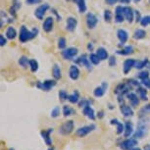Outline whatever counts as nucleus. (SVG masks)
Masks as SVG:
<instances>
[{
	"mask_svg": "<svg viewBox=\"0 0 150 150\" xmlns=\"http://www.w3.org/2000/svg\"><path fill=\"white\" fill-rule=\"evenodd\" d=\"M118 1L119 0H106V3L108 5H114V4L117 3Z\"/></svg>",
	"mask_w": 150,
	"mask_h": 150,
	"instance_id": "obj_52",
	"label": "nucleus"
},
{
	"mask_svg": "<svg viewBox=\"0 0 150 150\" xmlns=\"http://www.w3.org/2000/svg\"><path fill=\"white\" fill-rule=\"evenodd\" d=\"M77 25H78V21L76 18L74 17H69L67 19V25H66V28H67V30L69 32H74L77 28Z\"/></svg>",
	"mask_w": 150,
	"mask_h": 150,
	"instance_id": "obj_24",
	"label": "nucleus"
},
{
	"mask_svg": "<svg viewBox=\"0 0 150 150\" xmlns=\"http://www.w3.org/2000/svg\"><path fill=\"white\" fill-rule=\"evenodd\" d=\"M103 17H104V20H105L106 23H110L112 21V18H113L112 12L110 10H105V11H104Z\"/></svg>",
	"mask_w": 150,
	"mask_h": 150,
	"instance_id": "obj_39",
	"label": "nucleus"
},
{
	"mask_svg": "<svg viewBox=\"0 0 150 150\" xmlns=\"http://www.w3.org/2000/svg\"><path fill=\"white\" fill-rule=\"evenodd\" d=\"M141 84L145 87L146 89L150 88V78H147V79H144V80L141 81Z\"/></svg>",
	"mask_w": 150,
	"mask_h": 150,
	"instance_id": "obj_46",
	"label": "nucleus"
},
{
	"mask_svg": "<svg viewBox=\"0 0 150 150\" xmlns=\"http://www.w3.org/2000/svg\"><path fill=\"white\" fill-rule=\"evenodd\" d=\"M122 4H129L131 2V0H119Z\"/></svg>",
	"mask_w": 150,
	"mask_h": 150,
	"instance_id": "obj_54",
	"label": "nucleus"
},
{
	"mask_svg": "<svg viewBox=\"0 0 150 150\" xmlns=\"http://www.w3.org/2000/svg\"><path fill=\"white\" fill-rule=\"evenodd\" d=\"M30 71L33 73L36 72L38 70V61L35 60V59H30Z\"/></svg>",
	"mask_w": 150,
	"mask_h": 150,
	"instance_id": "obj_38",
	"label": "nucleus"
},
{
	"mask_svg": "<svg viewBox=\"0 0 150 150\" xmlns=\"http://www.w3.org/2000/svg\"><path fill=\"white\" fill-rule=\"evenodd\" d=\"M148 132V127L146 126V123L144 121H140L137 125V131L134 132V137L135 139H142L145 137Z\"/></svg>",
	"mask_w": 150,
	"mask_h": 150,
	"instance_id": "obj_2",
	"label": "nucleus"
},
{
	"mask_svg": "<svg viewBox=\"0 0 150 150\" xmlns=\"http://www.w3.org/2000/svg\"><path fill=\"white\" fill-rule=\"evenodd\" d=\"M125 125V131H124V137H129L132 134H134V125L132 122H126Z\"/></svg>",
	"mask_w": 150,
	"mask_h": 150,
	"instance_id": "obj_23",
	"label": "nucleus"
},
{
	"mask_svg": "<svg viewBox=\"0 0 150 150\" xmlns=\"http://www.w3.org/2000/svg\"><path fill=\"white\" fill-rule=\"evenodd\" d=\"M38 33V30L35 28L33 30H29L26 28V26H22L20 29V41L21 42H27L29 40H32L33 38H35L36 35Z\"/></svg>",
	"mask_w": 150,
	"mask_h": 150,
	"instance_id": "obj_1",
	"label": "nucleus"
},
{
	"mask_svg": "<svg viewBox=\"0 0 150 150\" xmlns=\"http://www.w3.org/2000/svg\"><path fill=\"white\" fill-rule=\"evenodd\" d=\"M75 114H76V110L73 109L71 106H68V105L63 106V115L65 117H69V116H72Z\"/></svg>",
	"mask_w": 150,
	"mask_h": 150,
	"instance_id": "obj_32",
	"label": "nucleus"
},
{
	"mask_svg": "<svg viewBox=\"0 0 150 150\" xmlns=\"http://www.w3.org/2000/svg\"><path fill=\"white\" fill-rule=\"evenodd\" d=\"M137 94L138 97H139V99H141V100H143V101L148 99V97H147V90L145 87H141V86L137 87Z\"/></svg>",
	"mask_w": 150,
	"mask_h": 150,
	"instance_id": "obj_27",
	"label": "nucleus"
},
{
	"mask_svg": "<svg viewBox=\"0 0 150 150\" xmlns=\"http://www.w3.org/2000/svg\"><path fill=\"white\" fill-rule=\"evenodd\" d=\"M124 16H125V20H127L129 23H132L134 20V11L132 10V7L125 6L124 7Z\"/></svg>",
	"mask_w": 150,
	"mask_h": 150,
	"instance_id": "obj_13",
	"label": "nucleus"
},
{
	"mask_svg": "<svg viewBox=\"0 0 150 150\" xmlns=\"http://www.w3.org/2000/svg\"><path fill=\"white\" fill-rule=\"evenodd\" d=\"M41 0H26V3L28 5H35V4H38L40 3Z\"/></svg>",
	"mask_w": 150,
	"mask_h": 150,
	"instance_id": "obj_49",
	"label": "nucleus"
},
{
	"mask_svg": "<svg viewBox=\"0 0 150 150\" xmlns=\"http://www.w3.org/2000/svg\"><path fill=\"white\" fill-rule=\"evenodd\" d=\"M120 111L122 113V115L126 118H129V117L134 116V110H132V108L131 106L127 105V104H121Z\"/></svg>",
	"mask_w": 150,
	"mask_h": 150,
	"instance_id": "obj_17",
	"label": "nucleus"
},
{
	"mask_svg": "<svg viewBox=\"0 0 150 150\" xmlns=\"http://www.w3.org/2000/svg\"><path fill=\"white\" fill-rule=\"evenodd\" d=\"M59 115H60V107L56 106V107H54V108L52 109V111H51V117L52 118H57Z\"/></svg>",
	"mask_w": 150,
	"mask_h": 150,
	"instance_id": "obj_44",
	"label": "nucleus"
},
{
	"mask_svg": "<svg viewBox=\"0 0 150 150\" xmlns=\"http://www.w3.org/2000/svg\"><path fill=\"white\" fill-rule=\"evenodd\" d=\"M108 60H109V66L110 67H115V65L117 64V61H116V58L114 57V56L109 57Z\"/></svg>",
	"mask_w": 150,
	"mask_h": 150,
	"instance_id": "obj_48",
	"label": "nucleus"
},
{
	"mask_svg": "<svg viewBox=\"0 0 150 150\" xmlns=\"http://www.w3.org/2000/svg\"><path fill=\"white\" fill-rule=\"evenodd\" d=\"M56 86V81H52V80H46L44 81H38L36 83V87L41 90H43V91H50L51 88H53Z\"/></svg>",
	"mask_w": 150,
	"mask_h": 150,
	"instance_id": "obj_3",
	"label": "nucleus"
},
{
	"mask_svg": "<svg viewBox=\"0 0 150 150\" xmlns=\"http://www.w3.org/2000/svg\"><path fill=\"white\" fill-rule=\"evenodd\" d=\"M149 113H150V103L144 106L140 111V114H142V115L143 114H149Z\"/></svg>",
	"mask_w": 150,
	"mask_h": 150,
	"instance_id": "obj_47",
	"label": "nucleus"
},
{
	"mask_svg": "<svg viewBox=\"0 0 150 150\" xmlns=\"http://www.w3.org/2000/svg\"><path fill=\"white\" fill-rule=\"evenodd\" d=\"M9 150H14V149H13V148H10Z\"/></svg>",
	"mask_w": 150,
	"mask_h": 150,
	"instance_id": "obj_62",
	"label": "nucleus"
},
{
	"mask_svg": "<svg viewBox=\"0 0 150 150\" xmlns=\"http://www.w3.org/2000/svg\"><path fill=\"white\" fill-rule=\"evenodd\" d=\"M134 16H135V21H137V22H140V20H141L142 17H141L139 11H134Z\"/></svg>",
	"mask_w": 150,
	"mask_h": 150,
	"instance_id": "obj_51",
	"label": "nucleus"
},
{
	"mask_svg": "<svg viewBox=\"0 0 150 150\" xmlns=\"http://www.w3.org/2000/svg\"><path fill=\"white\" fill-rule=\"evenodd\" d=\"M52 75H53V78L55 80H60L62 78V72H61V69L59 67V65L55 64L54 66L52 68Z\"/></svg>",
	"mask_w": 150,
	"mask_h": 150,
	"instance_id": "obj_28",
	"label": "nucleus"
},
{
	"mask_svg": "<svg viewBox=\"0 0 150 150\" xmlns=\"http://www.w3.org/2000/svg\"><path fill=\"white\" fill-rule=\"evenodd\" d=\"M96 54L100 59V61H105L109 58V54L108 51L105 49L104 47H99L97 50H96Z\"/></svg>",
	"mask_w": 150,
	"mask_h": 150,
	"instance_id": "obj_25",
	"label": "nucleus"
},
{
	"mask_svg": "<svg viewBox=\"0 0 150 150\" xmlns=\"http://www.w3.org/2000/svg\"><path fill=\"white\" fill-rule=\"evenodd\" d=\"M59 98H60L61 101H66L68 100V98H69V94H68L67 91H65V90H60V91H59Z\"/></svg>",
	"mask_w": 150,
	"mask_h": 150,
	"instance_id": "obj_41",
	"label": "nucleus"
},
{
	"mask_svg": "<svg viewBox=\"0 0 150 150\" xmlns=\"http://www.w3.org/2000/svg\"><path fill=\"white\" fill-rule=\"evenodd\" d=\"M134 1H135V2H139L140 0H134Z\"/></svg>",
	"mask_w": 150,
	"mask_h": 150,
	"instance_id": "obj_60",
	"label": "nucleus"
},
{
	"mask_svg": "<svg viewBox=\"0 0 150 150\" xmlns=\"http://www.w3.org/2000/svg\"><path fill=\"white\" fill-rule=\"evenodd\" d=\"M95 129H96V126L94 124L88 125V126H84V127H81L80 129H78L77 132H76V134H77L79 137H84L88 134H90L91 132L94 131Z\"/></svg>",
	"mask_w": 150,
	"mask_h": 150,
	"instance_id": "obj_5",
	"label": "nucleus"
},
{
	"mask_svg": "<svg viewBox=\"0 0 150 150\" xmlns=\"http://www.w3.org/2000/svg\"><path fill=\"white\" fill-rule=\"evenodd\" d=\"M67 1H76V0H67Z\"/></svg>",
	"mask_w": 150,
	"mask_h": 150,
	"instance_id": "obj_61",
	"label": "nucleus"
},
{
	"mask_svg": "<svg viewBox=\"0 0 150 150\" xmlns=\"http://www.w3.org/2000/svg\"><path fill=\"white\" fill-rule=\"evenodd\" d=\"M76 63H77V64H81L83 67H86L88 71L92 70L91 62L89 61V58L87 57L86 54H83V55H81V57H79L77 60H76Z\"/></svg>",
	"mask_w": 150,
	"mask_h": 150,
	"instance_id": "obj_11",
	"label": "nucleus"
},
{
	"mask_svg": "<svg viewBox=\"0 0 150 150\" xmlns=\"http://www.w3.org/2000/svg\"><path fill=\"white\" fill-rule=\"evenodd\" d=\"M80 75H81V72L77 65H72L69 70V77L71 78V80L77 81L78 79L80 78Z\"/></svg>",
	"mask_w": 150,
	"mask_h": 150,
	"instance_id": "obj_16",
	"label": "nucleus"
},
{
	"mask_svg": "<svg viewBox=\"0 0 150 150\" xmlns=\"http://www.w3.org/2000/svg\"><path fill=\"white\" fill-rule=\"evenodd\" d=\"M76 3L79 8L80 13H84L86 11V0H76Z\"/></svg>",
	"mask_w": 150,
	"mask_h": 150,
	"instance_id": "obj_34",
	"label": "nucleus"
},
{
	"mask_svg": "<svg viewBox=\"0 0 150 150\" xmlns=\"http://www.w3.org/2000/svg\"><path fill=\"white\" fill-rule=\"evenodd\" d=\"M137 78L139 79V80H144V79H147L149 78V71H141V72L137 75Z\"/></svg>",
	"mask_w": 150,
	"mask_h": 150,
	"instance_id": "obj_42",
	"label": "nucleus"
},
{
	"mask_svg": "<svg viewBox=\"0 0 150 150\" xmlns=\"http://www.w3.org/2000/svg\"><path fill=\"white\" fill-rule=\"evenodd\" d=\"M139 23H140V25H141L142 27H147V26H149V25H150V15L142 17Z\"/></svg>",
	"mask_w": 150,
	"mask_h": 150,
	"instance_id": "obj_40",
	"label": "nucleus"
},
{
	"mask_svg": "<svg viewBox=\"0 0 150 150\" xmlns=\"http://www.w3.org/2000/svg\"><path fill=\"white\" fill-rule=\"evenodd\" d=\"M131 90H132V86H129L128 83H121L116 86L115 93L117 95L125 96V95L128 94L129 92H131Z\"/></svg>",
	"mask_w": 150,
	"mask_h": 150,
	"instance_id": "obj_4",
	"label": "nucleus"
},
{
	"mask_svg": "<svg viewBox=\"0 0 150 150\" xmlns=\"http://www.w3.org/2000/svg\"><path fill=\"white\" fill-rule=\"evenodd\" d=\"M19 65L21 67H23V68H25V69H26V68L30 65L29 58H28L27 56H22V57L19 59Z\"/></svg>",
	"mask_w": 150,
	"mask_h": 150,
	"instance_id": "obj_35",
	"label": "nucleus"
},
{
	"mask_svg": "<svg viewBox=\"0 0 150 150\" xmlns=\"http://www.w3.org/2000/svg\"><path fill=\"white\" fill-rule=\"evenodd\" d=\"M147 68H148V69H149V71H150V62H149V63H148V65H147Z\"/></svg>",
	"mask_w": 150,
	"mask_h": 150,
	"instance_id": "obj_58",
	"label": "nucleus"
},
{
	"mask_svg": "<svg viewBox=\"0 0 150 150\" xmlns=\"http://www.w3.org/2000/svg\"><path fill=\"white\" fill-rule=\"evenodd\" d=\"M110 124L111 125H115L116 127H117V134H122L125 131V125L123 123H121L120 121L118 120V119H112L111 121H110Z\"/></svg>",
	"mask_w": 150,
	"mask_h": 150,
	"instance_id": "obj_26",
	"label": "nucleus"
},
{
	"mask_svg": "<svg viewBox=\"0 0 150 150\" xmlns=\"http://www.w3.org/2000/svg\"><path fill=\"white\" fill-rule=\"evenodd\" d=\"M87 48H88V50L89 51H92V49H93V44L90 42V43H88V45H87Z\"/></svg>",
	"mask_w": 150,
	"mask_h": 150,
	"instance_id": "obj_55",
	"label": "nucleus"
},
{
	"mask_svg": "<svg viewBox=\"0 0 150 150\" xmlns=\"http://www.w3.org/2000/svg\"><path fill=\"white\" fill-rule=\"evenodd\" d=\"M83 114L91 121H94L96 119L94 109L90 106H86V107H84V108H83Z\"/></svg>",
	"mask_w": 150,
	"mask_h": 150,
	"instance_id": "obj_22",
	"label": "nucleus"
},
{
	"mask_svg": "<svg viewBox=\"0 0 150 150\" xmlns=\"http://www.w3.org/2000/svg\"><path fill=\"white\" fill-rule=\"evenodd\" d=\"M68 100L70 101L71 103L73 104H76V103H79V101H80V93H79L78 90H75L72 94L69 95V98H68Z\"/></svg>",
	"mask_w": 150,
	"mask_h": 150,
	"instance_id": "obj_29",
	"label": "nucleus"
},
{
	"mask_svg": "<svg viewBox=\"0 0 150 150\" xmlns=\"http://www.w3.org/2000/svg\"><path fill=\"white\" fill-rule=\"evenodd\" d=\"M143 150H150V144H147V145L144 146V149Z\"/></svg>",
	"mask_w": 150,
	"mask_h": 150,
	"instance_id": "obj_56",
	"label": "nucleus"
},
{
	"mask_svg": "<svg viewBox=\"0 0 150 150\" xmlns=\"http://www.w3.org/2000/svg\"><path fill=\"white\" fill-rule=\"evenodd\" d=\"M97 117H98L99 119H102V118L104 117V112H103V111L98 112V113H97Z\"/></svg>",
	"mask_w": 150,
	"mask_h": 150,
	"instance_id": "obj_53",
	"label": "nucleus"
},
{
	"mask_svg": "<svg viewBox=\"0 0 150 150\" xmlns=\"http://www.w3.org/2000/svg\"><path fill=\"white\" fill-rule=\"evenodd\" d=\"M88 58H89V61L91 62V64H93V65H98L100 63V59H99V57L96 53H90Z\"/></svg>",
	"mask_w": 150,
	"mask_h": 150,
	"instance_id": "obj_37",
	"label": "nucleus"
},
{
	"mask_svg": "<svg viewBox=\"0 0 150 150\" xmlns=\"http://www.w3.org/2000/svg\"><path fill=\"white\" fill-rule=\"evenodd\" d=\"M107 88H108V83H105V81H103L101 86H97L94 90H93V94H94L95 97H98V98L102 97V96L105 94Z\"/></svg>",
	"mask_w": 150,
	"mask_h": 150,
	"instance_id": "obj_12",
	"label": "nucleus"
},
{
	"mask_svg": "<svg viewBox=\"0 0 150 150\" xmlns=\"http://www.w3.org/2000/svg\"><path fill=\"white\" fill-rule=\"evenodd\" d=\"M74 128H75L74 121H68L60 127V129H59V132H60L62 135H68L73 132Z\"/></svg>",
	"mask_w": 150,
	"mask_h": 150,
	"instance_id": "obj_7",
	"label": "nucleus"
},
{
	"mask_svg": "<svg viewBox=\"0 0 150 150\" xmlns=\"http://www.w3.org/2000/svg\"><path fill=\"white\" fill-rule=\"evenodd\" d=\"M7 43V39L4 38L2 35H0V46H4Z\"/></svg>",
	"mask_w": 150,
	"mask_h": 150,
	"instance_id": "obj_50",
	"label": "nucleus"
},
{
	"mask_svg": "<svg viewBox=\"0 0 150 150\" xmlns=\"http://www.w3.org/2000/svg\"><path fill=\"white\" fill-rule=\"evenodd\" d=\"M137 144V140L134 137H132V138H127L126 140H124L120 144V147L123 150H132V148H134Z\"/></svg>",
	"mask_w": 150,
	"mask_h": 150,
	"instance_id": "obj_8",
	"label": "nucleus"
},
{
	"mask_svg": "<svg viewBox=\"0 0 150 150\" xmlns=\"http://www.w3.org/2000/svg\"><path fill=\"white\" fill-rule=\"evenodd\" d=\"M48 150H55V149L53 148V147H49V148H48Z\"/></svg>",
	"mask_w": 150,
	"mask_h": 150,
	"instance_id": "obj_59",
	"label": "nucleus"
},
{
	"mask_svg": "<svg viewBox=\"0 0 150 150\" xmlns=\"http://www.w3.org/2000/svg\"><path fill=\"white\" fill-rule=\"evenodd\" d=\"M134 65H135L134 59H127V60H125L123 66V71L125 75H128L132 68H134Z\"/></svg>",
	"mask_w": 150,
	"mask_h": 150,
	"instance_id": "obj_18",
	"label": "nucleus"
},
{
	"mask_svg": "<svg viewBox=\"0 0 150 150\" xmlns=\"http://www.w3.org/2000/svg\"><path fill=\"white\" fill-rule=\"evenodd\" d=\"M148 63H149L148 59H143V60H140V61H135L134 68L137 70H141V69H143V68L147 67Z\"/></svg>",
	"mask_w": 150,
	"mask_h": 150,
	"instance_id": "obj_33",
	"label": "nucleus"
},
{
	"mask_svg": "<svg viewBox=\"0 0 150 150\" xmlns=\"http://www.w3.org/2000/svg\"><path fill=\"white\" fill-rule=\"evenodd\" d=\"M134 52V47L131 46V45H128V46H125L123 49L119 50L117 53L119 55H129Z\"/></svg>",
	"mask_w": 150,
	"mask_h": 150,
	"instance_id": "obj_30",
	"label": "nucleus"
},
{
	"mask_svg": "<svg viewBox=\"0 0 150 150\" xmlns=\"http://www.w3.org/2000/svg\"><path fill=\"white\" fill-rule=\"evenodd\" d=\"M53 25H54V19H53V17H48V18L45 19L43 22V25H42L44 32H46V33L51 32L53 29Z\"/></svg>",
	"mask_w": 150,
	"mask_h": 150,
	"instance_id": "obj_21",
	"label": "nucleus"
},
{
	"mask_svg": "<svg viewBox=\"0 0 150 150\" xmlns=\"http://www.w3.org/2000/svg\"><path fill=\"white\" fill-rule=\"evenodd\" d=\"M51 132H53V129H48L47 131H42L40 132L42 139L44 140V142L46 143V145H48V146L52 145V139H51V137H50Z\"/></svg>",
	"mask_w": 150,
	"mask_h": 150,
	"instance_id": "obj_19",
	"label": "nucleus"
},
{
	"mask_svg": "<svg viewBox=\"0 0 150 150\" xmlns=\"http://www.w3.org/2000/svg\"><path fill=\"white\" fill-rule=\"evenodd\" d=\"M132 150H141L140 148H138V147H134V148H132Z\"/></svg>",
	"mask_w": 150,
	"mask_h": 150,
	"instance_id": "obj_57",
	"label": "nucleus"
},
{
	"mask_svg": "<svg viewBox=\"0 0 150 150\" xmlns=\"http://www.w3.org/2000/svg\"><path fill=\"white\" fill-rule=\"evenodd\" d=\"M66 44H67V41H66V38H60L58 39L59 49H64V48L66 47Z\"/></svg>",
	"mask_w": 150,
	"mask_h": 150,
	"instance_id": "obj_43",
	"label": "nucleus"
},
{
	"mask_svg": "<svg viewBox=\"0 0 150 150\" xmlns=\"http://www.w3.org/2000/svg\"><path fill=\"white\" fill-rule=\"evenodd\" d=\"M6 35H7V38H9V39H14V38H16V35H17L16 30L14 29V28H12V27H9V28L7 29Z\"/></svg>",
	"mask_w": 150,
	"mask_h": 150,
	"instance_id": "obj_36",
	"label": "nucleus"
},
{
	"mask_svg": "<svg viewBox=\"0 0 150 150\" xmlns=\"http://www.w3.org/2000/svg\"><path fill=\"white\" fill-rule=\"evenodd\" d=\"M78 48L76 47H69V48H66L62 51V56L65 60H73L76 56L78 55Z\"/></svg>",
	"mask_w": 150,
	"mask_h": 150,
	"instance_id": "obj_6",
	"label": "nucleus"
},
{
	"mask_svg": "<svg viewBox=\"0 0 150 150\" xmlns=\"http://www.w3.org/2000/svg\"><path fill=\"white\" fill-rule=\"evenodd\" d=\"M146 36V32L142 29H137L134 33V38L137 39V40H140V39H143Z\"/></svg>",
	"mask_w": 150,
	"mask_h": 150,
	"instance_id": "obj_31",
	"label": "nucleus"
},
{
	"mask_svg": "<svg viewBox=\"0 0 150 150\" xmlns=\"http://www.w3.org/2000/svg\"><path fill=\"white\" fill-rule=\"evenodd\" d=\"M98 18L93 13H88L86 15V25L89 30H92L97 26Z\"/></svg>",
	"mask_w": 150,
	"mask_h": 150,
	"instance_id": "obj_10",
	"label": "nucleus"
},
{
	"mask_svg": "<svg viewBox=\"0 0 150 150\" xmlns=\"http://www.w3.org/2000/svg\"><path fill=\"white\" fill-rule=\"evenodd\" d=\"M127 98H128V100L129 101V103H131V106L132 108H135V107L138 106V104H139V97L137 96V93L134 92H129L128 94H127Z\"/></svg>",
	"mask_w": 150,
	"mask_h": 150,
	"instance_id": "obj_14",
	"label": "nucleus"
},
{
	"mask_svg": "<svg viewBox=\"0 0 150 150\" xmlns=\"http://www.w3.org/2000/svg\"><path fill=\"white\" fill-rule=\"evenodd\" d=\"M117 38H118L119 40H120L121 45H124L129 39V33L126 30L120 29L117 32Z\"/></svg>",
	"mask_w": 150,
	"mask_h": 150,
	"instance_id": "obj_20",
	"label": "nucleus"
},
{
	"mask_svg": "<svg viewBox=\"0 0 150 150\" xmlns=\"http://www.w3.org/2000/svg\"><path fill=\"white\" fill-rule=\"evenodd\" d=\"M79 106H80L81 108H84V107H86V106H90V101L87 100V99H83L81 102H79Z\"/></svg>",
	"mask_w": 150,
	"mask_h": 150,
	"instance_id": "obj_45",
	"label": "nucleus"
},
{
	"mask_svg": "<svg viewBox=\"0 0 150 150\" xmlns=\"http://www.w3.org/2000/svg\"><path fill=\"white\" fill-rule=\"evenodd\" d=\"M49 5L47 3H44V4H41L40 6H38L36 8V10L35 11V16L38 18V20H42L43 19L44 15L46 14V12L49 9Z\"/></svg>",
	"mask_w": 150,
	"mask_h": 150,
	"instance_id": "obj_9",
	"label": "nucleus"
},
{
	"mask_svg": "<svg viewBox=\"0 0 150 150\" xmlns=\"http://www.w3.org/2000/svg\"><path fill=\"white\" fill-rule=\"evenodd\" d=\"M125 21L124 16V7L123 6H117L115 10V22L118 24H121Z\"/></svg>",
	"mask_w": 150,
	"mask_h": 150,
	"instance_id": "obj_15",
	"label": "nucleus"
}]
</instances>
